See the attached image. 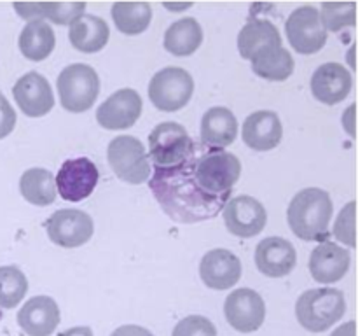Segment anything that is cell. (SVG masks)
I'll use <instances>...</instances> for the list:
<instances>
[{"label": "cell", "instance_id": "cell-1", "mask_svg": "<svg viewBox=\"0 0 358 336\" xmlns=\"http://www.w3.org/2000/svg\"><path fill=\"white\" fill-rule=\"evenodd\" d=\"M149 188L161 209L177 223L191 224L213 219L226 205L224 202L206 196L196 184L192 177L191 154L173 167H154Z\"/></svg>", "mask_w": 358, "mask_h": 336}, {"label": "cell", "instance_id": "cell-2", "mask_svg": "<svg viewBox=\"0 0 358 336\" xmlns=\"http://www.w3.org/2000/svg\"><path fill=\"white\" fill-rule=\"evenodd\" d=\"M192 177L206 196L219 202H229L231 191L241 175V161L233 153L194 144L191 153Z\"/></svg>", "mask_w": 358, "mask_h": 336}, {"label": "cell", "instance_id": "cell-3", "mask_svg": "<svg viewBox=\"0 0 358 336\" xmlns=\"http://www.w3.org/2000/svg\"><path fill=\"white\" fill-rule=\"evenodd\" d=\"M332 200L320 188H306L297 192L287 210L290 230L301 240H324L332 219Z\"/></svg>", "mask_w": 358, "mask_h": 336}, {"label": "cell", "instance_id": "cell-4", "mask_svg": "<svg viewBox=\"0 0 358 336\" xmlns=\"http://www.w3.org/2000/svg\"><path fill=\"white\" fill-rule=\"evenodd\" d=\"M345 312V294L331 287L306 290L301 294L296 303L297 321L311 332L327 331L331 326L341 321Z\"/></svg>", "mask_w": 358, "mask_h": 336}, {"label": "cell", "instance_id": "cell-5", "mask_svg": "<svg viewBox=\"0 0 358 336\" xmlns=\"http://www.w3.org/2000/svg\"><path fill=\"white\" fill-rule=\"evenodd\" d=\"M56 84H58L59 102L69 112L90 111L100 93V79L96 70L84 63L65 66Z\"/></svg>", "mask_w": 358, "mask_h": 336}, {"label": "cell", "instance_id": "cell-6", "mask_svg": "<svg viewBox=\"0 0 358 336\" xmlns=\"http://www.w3.org/2000/svg\"><path fill=\"white\" fill-rule=\"evenodd\" d=\"M107 160L114 174L129 184H143L149 181L150 163L149 154L138 139L131 135H121L108 144Z\"/></svg>", "mask_w": 358, "mask_h": 336}, {"label": "cell", "instance_id": "cell-7", "mask_svg": "<svg viewBox=\"0 0 358 336\" xmlns=\"http://www.w3.org/2000/svg\"><path fill=\"white\" fill-rule=\"evenodd\" d=\"M194 93V80L180 66H166L154 74L149 84V98L159 111L177 112L189 104Z\"/></svg>", "mask_w": 358, "mask_h": 336}, {"label": "cell", "instance_id": "cell-8", "mask_svg": "<svg viewBox=\"0 0 358 336\" xmlns=\"http://www.w3.org/2000/svg\"><path fill=\"white\" fill-rule=\"evenodd\" d=\"M194 142L187 130L173 121L157 125L149 135V153L154 167H173L191 154Z\"/></svg>", "mask_w": 358, "mask_h": 336}, {"label": "cell", "instance_id": "cell-9", "mask_svg": "<svg viewBox=\"0 0 358 336\" xmlns=\"http://www.w3.org/2000/svg\"><path fill=\"white\" fill-rule=\"evenodd\" d=\"M287 38L301 55H315L327 42V30L320 21V13L315 7L304 6L294 10L285 23Z\"/></svg>", "mask_w": 358, "mask_h": 336}, {"label": "cell", "instance_id": "cell-10", "mask_svg": "<svg viewBox=\"0 0 358 336\" xmlns=\"http://www.w3.org/2000/svg\"><path fill=\"white\" fill-rule=\"evenodd\" d=\"M98 178L100 174L96 164L91 160L87 158L66 160L55 178L56 191L66 202H83L94 191Z\"/></svg>", "mask_w": 358, "mask_h": 336}, {"label": "cell", "instance_id": "cell-11", "mask_svg": "<svg viewBox=\"0 0 358 336\" xmlns=\"http://www.w3.org/2000/svg\"><path fill=\"white\" fill-rule=\"evenodd\" d=\"M222 214L227 230L240 238L255 237L264 230L268 223L264 205L247 195L229 198V202L224 205Z\"/></svg>", "mask_w": 358, "mask_h": 336}, {"label": "cell", "instance_id": "cell-12", "mask_svg": "<svg viewBox=\"0 0 358 336\" xmlns=\"http://www.w3.org/2000/svg\"><path fill=\"white\" fill-rule=\"evenodd\" d=\"M93 219L83 210H56L48 220V237L52 244L65 248L80 247L93 237Z\"/></svg>", "mask_w": 358, "mask_h": 336}, {"label": "cell", "instance_id": "cell-13", "mask_svg": "<svg viewBox=\"0 0 358 336\" xmlns=\"http://www.w3.org/2000/svg\"><path fill=\"white\" fill-rule=\"evenodd\" d=\"M224 314L231 328L240 332H254L262 326L266 317L264 300L254 289H236L226 298Z\"/></svg>", "mask_w": 358, "mask_h": 336}, {"label": "cell", "instance_id": "cell-14", "mask_svg": "<svg viewBox=\"0 0 358 336\" xmlns=\"http://www.w3.org/2000/svg\"><path fill=\"white\" fill-rule=\"evenodd\" d=\"M142 114V98L131 88L115 91L96 111L98 125L107 130L131 128Z\"/></svg>", "mask_w": 358, "mask_h": 336}, {"label": "cell", "instance_id": "cell-15", "mask_svg": "<svg viewBox=\"0 0 358 336\" xmlns=\"http://www.w3.org/2000/svg\"><path fill=\"white\" fill-rule=\"evenodd\" d=\"M17 107L28 118H42L55 107V97L49 80L38 72H28L13 88Z\"/></svg>", "mask_w": 358, "mask_h": 336}, {"label": "cell", "instance_id": "cell-16", "mask_svg": "<svg viewBox=\"0 0 358 336\" xmlns=\"http://www.w3.org/2000/svg\"><path fill=\"white\" fill-rule=\"evenodd\" d=\"M199 275L210 289H231L241 279V261L227 248H213L203 255Z\"/></svg>", "mask_w": 358, "mask_h": 336}, {"label": "cell", "instance_id": "cell-17", "mask_svg": "<svg viewBox=\"0 0 358 336\" xmlns=\"http://www.w3.org/2000/svg\"><path fill=\"white\" fill-rule=\"evenodd\" d=\"M352 91V74L341 63H324L311 76V93L318 102L336 105Z\"/></svg>", "mask_w": 358, "mask_h": 336}, {"label": "cell", "instance_id": "cell-18", "mask_svg": "<svg viewBox=\"0 0 358 336\" xmlns=\"http://www.w3.org/2000/svg\"><path fill=\"white\" fill-rule=\"evenodd\" d=\"M296 248L285 238H264L255 248V265H257L259 272L271 279L289 275L296 268Z\"/></svg>", "mask_w": 358, "mask_h": 336}, {"label": "cell", "instance_id": "cell-19", "mask_svg": "<svg viewBox=\"0 0 358 336\" xmlns=\"http://www.w3.org/2000/svg\"><path fill=\"white\" fill-rule=\"evenodd\" d=\"M17 324L28 336H51L59 324V308L49 296H35L17 312Z\"/></svg>", "mask_w": 358, "mask_h": 336}, {"label": "cell", "instance_id": "cell-20", "mask_svg": "<svg viewBox=\"0 0 358 336\" xmlns=\"http://www.w3.org/2000/svg\"><path fill=\"white\" fill-rule=\"evenodd\" d=\"M350 254L334 241H322L310 258V272L317 282H339L348 273Z\"/></svg>", "mask_w": 358, "mask_h": 336}, {"label": "cell", "instance_id": "cell-21", "mask_svg": "<svg viewBox=\"0 0 358 336\" xmlns=\"http://www.w3.org/2000/svg\"><path fill=\"white\" fill-rule=\"evenodd\" d=\"M283 126L278 114L259 111L248 115L243 125V142L254 150H271L282 142Z\"/></svg>", "mask_w": 358, "mask_h": 336}, {"label": "cell", "instance_id": "cell-22", "mask_svg": "<svg viewBox=\"0 0 358 336\" xmlns=\"http://www.w3.org/2000/svg\"><path fill=\"white\" fill-rule=\"evenodd\" d=\"M282 46V37L275 24L268 20L252 18L238 35V49L245 59H254L259 52Z\"/></svg>", "mask_w": 358, "mask_h": 336}, {"label": "cell", "instance_id": "cell-23", "mask_svg": "<svg viewBox=\"0 0 358 336\" xmlns=\"http://www.w3.org/2000/svg\"><path fill=\"white\" fill-rule=\"evenodd\" d=\"M238 121L227 107H212L201 119V144L208 147L231 146L236 140Z\"/></svg>", "mask_w": 358, "mask_h": 336}, {"label": "cell", "instance_id": "cell-24", "mask_svg": "<svg viewBox=\"0 0 358 336\" xmlns=\"http://www.w3.org/2000/svg\"><path fill=\"white\" fill-rule=\"evenodd\" d=\"M108 37H110L108 24L93 14H83L70 24V44L80 52L100 51L107 46Z\"/></svg>", "mask_w": 358, "mask_h": 336}, {"label": "cell", "instance_id": "cell-25", "mask_svg": "<svg viewBox=\"0 0 358 336\" xmlns=\"http://www.w3.org/2000/svg\"><path fill=\"white\" fill-rule=\"evenodd\" d=\"M203 42L201 24L194 18H182L164 34V49L173 56H191Z\"/></svg>", "mask_w": 358, "mask_h": 336}, {"label": "cell", "instance_id": "cell-26", "mask_svg": "<svg viewBox=\"0 0 358 336\" xmlns=\"http://www.w3.org/2000/svg\"><path fill=\"white\" fill-rule=\"evenodd\" d=\"M20 51L24 58L31 62H42L52 52L56 46L55 31L45 21H28L27 27L20 34Z\"/></svg>", "mask_w": 358, "mask_h": 336}, {"label": "cell", "instance_id": "cell-27", "mask_svg": "<svg viewBox=\"0 0 358 336\" xmlns=\"http://www.w3.org/2000/svg\"><path fill=\"white\" fill-rule=\"evenodd\" d=\"M250 62L252 70L268 80H285L294 72V58L283 46L266 49Z\"/></svg>", "mask_w": 358, "mask_h": 336}, {"label": "cell", "instance_id": "cell-28", "mask_svg": "<svg viewBox=\"0 0 358 336\" xmlns=\"http://www.w3.org/2000/svg\"><path fill=\"white\" fill-rule=\"evenodd\" d=\"M20 191L23 198L34 205H51L56 200L55 177L45 168H30L21 175Z\"/></svg>", "mask_w": 358, "mask_h": 336}, {"label": "cell", "instance_id": "cell-29", "mask_svg": "<svg viewBox=\"0 0 358 336\" xmlns=\"http://www.w3.org/2000/svg\"><path fill=\"white\" fill-rule=\"evenodd\" d=\"M112 18L119 31L138 35L149 28L152 7L149 2H117L112 6Z\"/></svg>", "mask_w": 358, "mask_h": 336}, {"label": "cell", "instance_id": "cell-30", "mask_svg": "<svg viewBox=\"0 0 358 336\" xmlns=\"http://www.w3.org/2000/svg\"><path fill=\"white\" fill-rule=\"evenodd\" d=\"M28 290V280L16 266H0V307H17Z\"/></svg>", "mask_w": 358, "mask_h": 336}, {"label": "cell", "instance_id": "cell-31", "mask_svg": "<svg viewBox=\"0 0 358 336\" xmlns=\"http://www.w3.org/2000/svg\"><path fill=\"white\" fill-rule=\"evenodd\" d=\"M355 2L346 4H336V2H325L322 4L320 21L324 24L325 30L339 31L346 27H353L355 24Z\"/></svg>", "mask_w": 358, "mask_h": 336}, {"label": "cell", "instance_id": "cell-32", "mask_svg": "<svg viewBox=\"0 0 358 336\" xmlns=\"http://www.w3.org/2000/svg\"><path fill=\"white\" fill-rule=\"evenodd\" d=\"M41 7L42 16L51 20L55 24H72L86 10V4L84 2H41Z\"/></svg>", "mask_w": 358, "mask_h": 336}, {"label": "cell", "instance_id": "cell-33", "mask_svg": "<svg viewBox=\"0 0 358 336\" xmlns=\"http://www.w3.org/2000/svg\"><path fill=\"white\" fill-rule=\"evenodd\" d=\"M171 336H217V329L210 318L203 315H189L175 326Z\"/></svg>", "mask_w": 358, "mask_h": 336}, {"label": "cell", "instance_id": "cell-34", "mask_svg": "<svg viewBox=\"0 0 358 336\" xmlns=\"http://www.w3.org/2000/svg\"><path fill=\"white\" fill-rule=\"evenodd\" d=\"M334 237L348 247H355V202L343 206L334 224Z\"/></svg>", "mask_w": 358, "mask_h": 336}, {"label": "cell", "instance_id": "cell-35", "mask_svg": "<svg viewBox=\"0 0 358 336\" xmlns=\"http://www.w3.org/2000/svg\"><path fill=\"white\" fill-rule=\"evenodd\" d=\"M16 126V112L6 97L0 93V139H6Z\"/></svg>", "mask_w": 358, "mask_h": 336}, {"label": "cell", "instance_id": "cell-36", "mask_svg": "<svg viewBox=\"0 0 358 336\" xmlns=\"http://www.w3.org/2000/svg\"><path fill=\"white\" fill-rule=\"evenodd\" d=\"M14 9L17 10L23 20L28 21H35V20H42V7L41 4H14Z\"/></svg>", "mask_w": 358, "mask_h": 336}, {"label": "cell", "instance_id": "cell-37", "mask_svg": "<svg viewBox=\"0 0 358 336\" xmlns=\"http://www.w3.org/2000/svg\"><path fill=\"white\" fill-rule=\"evenodd\" d=\"M110 336H154L149 329L142 328V326H121V328L115 329Z\"/></svg>", "mask_w": 358, "mask_h": 336}, {"label": "cell", "instance_id": "cell-38", "mask_svg": "<svg viewBox=\"0 0 358 336\" xmlns=\"http://www.w3.org/2000/svg\"><path fill=\"white\" fill-rule=\"evenodd\" d=\"M331 336H355V321H350L346 324L339 326Z\"/></svg>", "mask_w": 358, "mask_h": 336}, {"label": "cell", "instance_id": "cell-39", "mask_svg": "<svg viewBox=\"0 0 358 336\" xmlns=\"http://www.w3.org/2000/svg\"><path fill=\"white\" fill-rule=\"evenodd\" d=\"M58 336H93V331L86 326H80V328H72V329H66V331L59 332Z\"/></svg>", "mask_w": 358, "mask_h": 336}, {"label": "cell", "instance_id": "cell-40", "mask_svg": "<svg viewBox=\"0 0 358 336\" xmlns=\"http://www.w3.org/2000/svg\"><path fill=\"white\" fill-rule=\"evenodd\" d=\"M192 4H182V6H171V4H166L164 7H168V9H187V7H191Z\"/></svg>", "mask_w": 358, "mask_h": 336}]
</instances>
